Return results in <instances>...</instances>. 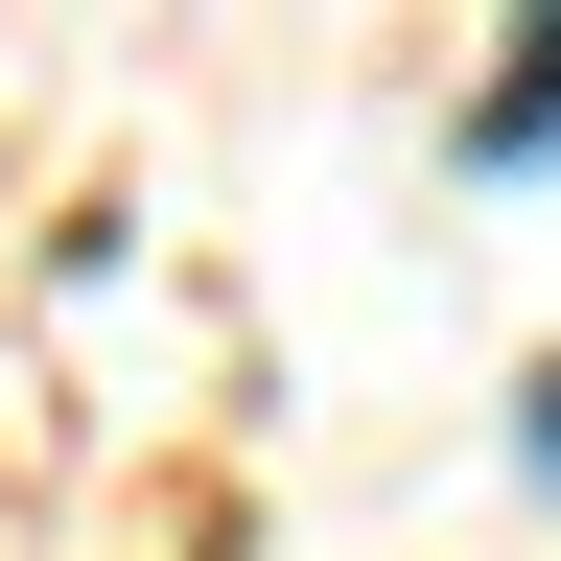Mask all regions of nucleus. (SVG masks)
Instances as JSON below:
<instances>
[{
	"instance_id": "f257e3e1",
	"label": "nucleus",
	"mask_w": 561,
	"mask_h": 561,
	"mask_svg": "<svg viewBox=\"0 0 561 561\" xmlns=\"http://www.w3.org/2000/svg\"><path fill=\"white\" fill-rule=\"evenodd\" d=\"M468 164H561V0L515 24V70L468 94Z\"/></svg>"
},
{
	"instance_id": "f03ea898",
	"label": "nucleus",
	"mask_w": 561,
	"mask_h": 561,
	"mask_svg": "<svg viewBox=\"0 0 561 561\" xmlns=\"http://www.w3.org/2000/svg\"><path fill=\"white\" fill-rule=\"evenodd\" d=\"M515 468L561 491V351H538V375H515Z\"/></svg>"
}]
</instances>
